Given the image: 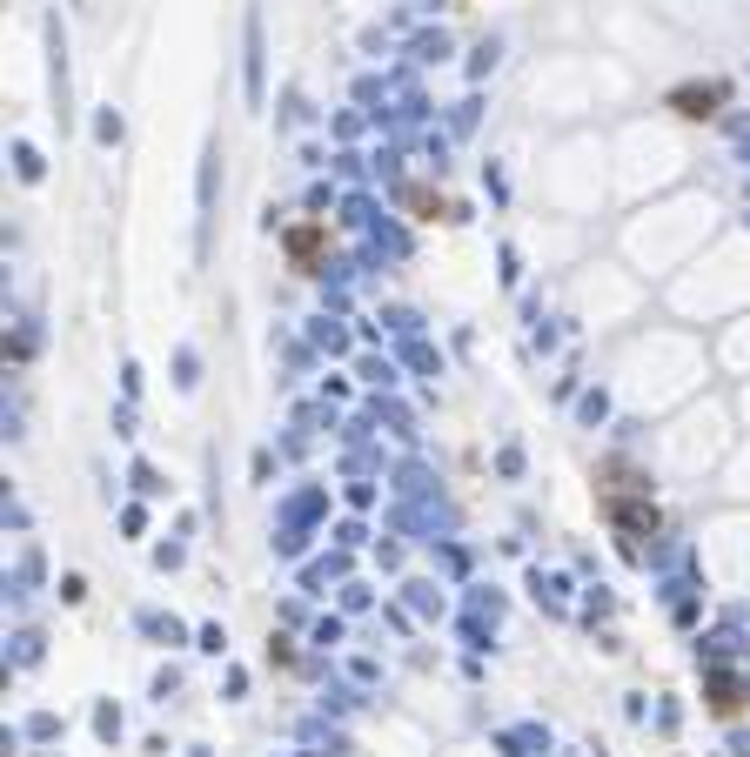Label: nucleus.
Listing matches in <instances>:
<instances>
[{
	"instance_id": "obj_1",
	"label": "nucleus",
	"mask_w": 750,
	"mask_h": 757,
	"mask_svg": "<svg viewBox=\"0 0 750 757\" xmlns=\"http://www.w3.org/2000/svg\"><path fill=\"white\" fill-rule=\"evenodd\" d=\"M248 94H262V14H248Z\"/></svg>"
}]
</instances>
